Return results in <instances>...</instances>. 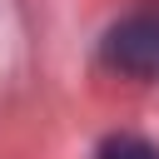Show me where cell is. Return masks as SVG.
<instances>
[{"mask_svg":"<svg viewBox=\"0 0 159 159\" xmlns=\"http://www.w3.org/2000/svg\"><path fill=\"white\" fill-rule=\"evenodd\" d=\"M99 65L124 80H159V5L119 15L99 40Z\"/></svg>","mask_w":159,"mask_h":159,"instance_id":"1","label":"cell"},{"mask_svg":"<svg viewBox=\"0 0 159 159\" xmlns=\"http://www.w3.org/2000/svg\"><path fill=\"white\" fill-rule=\"evenodd\" d=\"M94 159H159V144H149L144 134H109Z\"/></svg>","mask_w":159,"mask_h":159,"instance_id":"2","label":"cell"}]
</instances>
